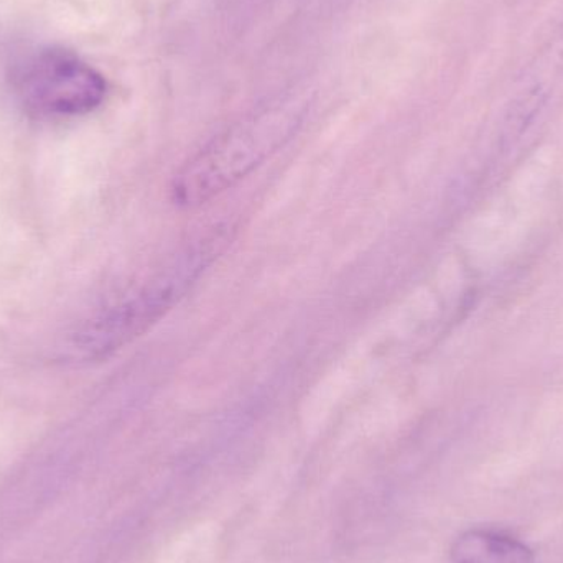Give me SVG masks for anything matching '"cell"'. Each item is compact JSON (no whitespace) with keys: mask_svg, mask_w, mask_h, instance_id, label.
<instances>
[{"mask_svg":"<svg viewBox=\"0 0 563 563\" xmlns=\"http://www.w3.org/2000/svg\"><path fill=\"white\" fill-rule=\"evenodd\" d=\"M228 240V231L218 230L195 241L145 284L99 308L69 336L71 356L79 361L104 360L142 336L185 297L188 288L223 253Z\"/></svg>","mask_w":563,"mask_h":563,"instance_id":"6da1fadb","label":"cell"},{"mask_svg":"<svg viewBox=\"0 0 563 563\" xmlns=\"http://www.w3.org/2000/svg\"><path fill=\"white\" fill-rule=\"evenodd\" d=\"M298 122L300 111L284 104L254 114L214 139L175 175L172 184L175 205L200 207L230 190L279 151Z\"/></svg>","mask_w":563,"mask_h":563,"instance_id":"7a4b0ae2","label":"cell"},{"mask_svg":"<svg viewBox=\"0 0 563 563\" xmlns=\"http://www.w3.org/2000/svg\"><path fill=\"white\" fill-rule=\"evenodd\" d=\"M12 88L36 118L69 119L89 114L106 98V81L88 63L65 49L40 48L13 66Z\"/></svg>","mask_w":563,"mask_h":563,"instance_id":"3957f363","label":"cell"},{"mask_svg":"<svg viewBox=\"0 0 563 563\" xmlns=\"http://www.w3.org/2000/svg\"><path fill=\"white\" fill-rule=\"evenodd\" d=\"M452 563H536L531 549L503 532L472 529L452 545Z\"/></svg>","mask_w":563,"mask_h":563,"instance_id":"277c9868","label":"cell"}]
</instances>
